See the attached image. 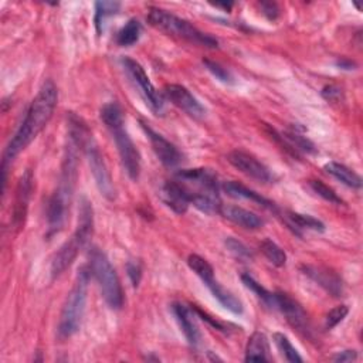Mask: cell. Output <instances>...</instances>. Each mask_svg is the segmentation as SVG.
I'll list each match as a JSON object with an SVG mask.
<instances>
[{
    "mask_svg": "<svg viewBox=\"0 0 363 363\" xmlns=\"http://www.w3.org/2000/svg\"><path fill=\"white\" fill-rule=\"evenodd\" d=\"M33 191V173L30 169L24 172V174L20 177L17 190H16V203H14V211H13V220L14 224L21 225L24 223L28 200Z\"/></svg>",
    "mask_w": 363,
    "mask_h": 363,
    "instance_id": "obj_19",
    "label": "cell"
},
{
    "mask_svg": "<svg viewBox=\"0 0 363 363\" xmlns=\"http://www.w3.org/2000/svg\"><path fill=\"white\" fill-rule=\"evenodd\" d=\"M274 342L277 345V347L279 349V352L282 353V356L285 357V360L291 362V363H298L302 362L303 359L301 357V354L298 353V350L292 346L291 340L286 337V335L277 332L274 333Z\"/></svg>",
    "mask_w": 363,
    "mask_h": 363,
    "instance_id": "obj_29",
    "label": "cell"
},
{
    "mask_svg": "<svg viewBox=\"0 0 363 363\" xmlns=\"http://www.w3.org/2000/svg\"><path fill=\"white\" fill-rule=\"evenodd\" d=\"M94 234V211L86 199H82L78 213V224L68 241H65L51 259V277H60L77 258L79 251L88 244Z\"/></svg>",
    "mask_w": 363,
    "mask_h": 363,
    "instance_id": "obj_6",
    "label": "cell"
},
{
    "mask_svg": "<svg viewBox=\"0 0 363 363\" xmlns=\"http://www.w3.org/2000/svg\"><path fill=\"white\" fill-rule=\"evenodd\" d=\"M126 272H128V277L132 282V285L136 288L142 279V265L139 261H135V259H129L128 264H126Z\"/></svg>",
    "mask_w": 363,
    "mask_h": 363,
    "instance_id": "obj_35",
    "label": "cell"
},
{
    "mask_svg": "<svg viewBox=\"0 0 363 363\" xmlns=\"http://www.w3.org/2000/svg\"><path fill=\"white\" fill-rule=\"evenodd\" d=\"M336 65H337L339 68H342V69H353V68L356 67V64H354L353 61L347 60V58H340V60H337V61H336Z\"/></svg>",
    "mask_w": 363,
    "mask_h": 363,
    "instance_id": "obj_39",
    "label": "cell"
},
{
    "mask_svg": "<svg viewBox=\"0 0 363 363\" xmlns=\"http://www.w3.org/2000/svg\"><path fill=\"white\" fill-rule=\"evenodd\" d=\"M218 214H221L228 221L245 228V230H258L262 227L264 221L259 216L255 213L240 207V206H231V204H221Z\"/></svg>",
    "mask_w": 363,
    "mask_h": 363,
    "instance_id": "obj_18",
    "label": "cell"
},
{
    "mask_svg": "<svg viewBox=\"0 0 363 363\" xmlns=\"http://www.w3.org/2000/svg\"><path fill=\"white\" fill-rule=\"evenodd\" d=\"M241 281L265 306L275 309V294L274 292H269L267 288H264L258 281H255L248 274H242Z\"/></svg>",
    "mask_w": 363,
    "mask_h": 363,
    "instance_id": "obj_25",
    "label": "cell"
},
{
    "mask_svg": "<svg viewBox=\"0 0 363 363\" xmlns=\"http://www.w3.org/2000/svg\"><path fill=\"white\" fill-rule=\"evenodd\" d=\"M357 357L356 350H342L333 356V362L345 363V362H353Z\"/></svg>",
    "mask_w": 363,
    "mask_h": 363,
    "instance_id": "obj_38",
    "label": "cell"
},
{
    "mask_svg": "<svg viewBox=\"0 0 363 363\" xmlns=\"http://www.w3.org/2000/svg\"><path fill=\"white\" fill-rule=\"evenodd\" d=\"M203 64L204 67L221 82L224 84H233L234 82V77L233 74L230 72V69H227L224 65H221L220 62L217 61H211V60H203Z\"/></svg>",
    "mask_w": 363,
    "mask_h": 363,
    "instance_id": "obj_32",
    "label": "cell"
},
{
    "mask_svg": "<svg viewBox=\"0 0 363 363\" xmlns=\"http://www.w3.org/2000/svg\"><path fill=\"white\" fill-rule=\"evenodd\" d=\"M225 247L228 248L230 252H233L240 259H251L252 258V252L250 251V248L244 242H241L233 237H228L225 240Z\"/></svg>",
    "mask_w": 363,
    "mask_h": 363,
    "instance_id": "obj_34",
    "label": "cell"
},
{
    "mask_svg": "<svg viewBox=\"0 0 363 363\" xmlns=\"http://www.w3.org/2000/svg\"><path fill=\"white\" fill-rule=\"evenodd\" d=\"M147 21L152 27H155L156 30H159L167 35L184 40V41H189L191 44L201 45L206 48H217L218 47L217 38H214L213 35H210L207 33H203L196 26H193L190 21L180 18L167 10H163L159 7H152L147 14Z\"/></svg>",
    "mask_w": 363,
    "mask_h": 363,
    "instance_id": "obj_8",
    "label": "cell"
},
{
    "mask_svg": "<svg viewBox=\"0 0 363 363\" xmlns=\"http://www.w3.org/2000/svg\"><path fill=\"white\" fill-rule=\"evenodd\" d=\"M347 313H349V308L346 305H337V306L332 308L325 316V328L333 329L336 325H339L346 318Z\"/></svg>",
    "mask_w": 363,
    "mask_h": 363,
    "instance_id": "obj_33",
    "label": "cell"
},
{
    "mask_svg": "<svg viewBox=\"0 0 363 363\" xmlns=\"http://www.w3.org/2000/svg\"><path fill=\"white\" fill-rule=\"evenodd\" d=\"M142 129L146 133L155 155L164 166L174 167L182 162L183 156H182L180 150L172 142H169L164 136H162L160 133H157L156 130H153L150 126H147L143 122H142Z\"/></svg>",
    "mask_w": 363,
    "mask_h": 363,
    "instance_id": "obj_14",
    "label": "cell"
},
{
    "mask_svg": "<svg viewBox=\"0 0 363 363\" xmlns=\"http://www.w3.org/2000/svg\"><path fill=\"white\" fill-rule=\"evenodd\" d=\"M174 180L186 190L190 204L196 208L210 216L220 211V183L216 172L207 167L182 169Z\"/></svg>",
    "mask_w": 363,
    "mask_h": 363,
    "instance_id": "obj_3",
    "label": "cell"
},
{
    "mask_svg": "<svg viewBox=\"0 0 363 363\" xmlns=\"http://www.w3.org/2000/svg\"><path fill=\"white\" fill-rule=\"evenodd\" d=\"M122 65H123L126 74L129 75V78L138 86L140 95L143 96V99L146 101L149 108L153 112L160 113L163 109V99L159 95V92L156 91V88L153 86V84L150 82L145 68L138 61H135L133 58H129V57L122 58Z\"/></svg>",
    "mask_w": 363,
    "mask_h": 363,
    "instance_id": "obj_10",
    "label": "cell"
},
{
    "mask_svg": "<svg viewBox=\"0 0 363 363\" xmlns=\"http://www.w3.org/2000/svg\"><path fill=\"white\" fill-rule=\"evenodd\" d=\"M286 223L294 228V233H296L298 235H301L299 230H312V231H325V224L309 216V214H301V213H294V211H289L286 214Z\"/></svg>",
    "mask_w": 363,
    "mask_h": 363,
    "instance_id": "obj_24",
    "label": "cell"
},
{
    "mask_svg": "<svg viewBox=\"0 0 363 363\" xmlns=\"http://www.w3.org/2000/svg\"><path fill=\"white\" fill-rule=\"evenodd\" d=\"M89 277H91L89 267H81L77 274V279L71 291L68 292L60 313V320L57 326L60 339H67L72 336L81 326L82 316L85 312V305H86Z\"/></svg>",
    "mask_w": 363,
    "mask_h": 363,
    "instance_id": "obj_7",
    "label": "cell"
},
{
    "mask_svg": "<svg viewBox=\"0 0 363 363\" xmlns=\"http://www.w3.org/2000/svg\"><path fill=\"white\" fill-rule=\"evenodd\" d=\"M163 94L174 106L186 112L189 116L196 119L204 116L206 113L204 106L186 86L180 84H167L163 88Z\"/></svg>",
    "mask_w": 363,
    "mask_h": 363,
    "instance_id": "obj_12",
    "label": "cell"
},
{
    "mask_svg": "<svg viewBox=\"0 0 363 363\" xmlns=\"http://www.w3.org/2000/svg\"><path fill=\"white\" fill-rule=\"evenodd\" d=\"M140 33H142V26L139 23V20L130 18L118 31V34H116V44L121 45V47H129V45L135 44L139 40Z\"/></svg>",
    "mask_w": 363,
    "mask_h": 363,
    "instance_id": "obj_26",
    "label": "cell"
},
{
    "mask_svg": "<svg viewBox=\"0 0 363 363\" xmlns=\"http://www.w3.org/2000/svg\"><path fill=\"white\" fill-rule=\"evenodd\" d=\"M203 282H204V285L210 289L211 295H213L225 309H228L230 312H233V313H235V315L242 313V303H241V301H240L231 291H228V289L224 288L218 281H216V279H214V275L204 278Z\"/></svg>",
    "mask_w": 363,
    "mask_h": 363,
    "instance_id": "obj_20",
    "label": "cell"
},
{
    "mask_svg": "<svg viewBox=\"0 0 363 363\" xmlns=\"http://www.w3.org/2000/svg\"><path fill=\"white\" fill-rule=\"evenodd\" d=\"M187 265L189 268L200 278L204 279L207 277L214 275V269L210 265V262L207 259H204L203 257L197 255V254H190L187 258Z\"/></svg>",
    "mask_w": 363,
    "mask_h": 363,
    "instance_id": "obj_30",
    "label": "cell"
},
{
    "mask_svg": "<svg viewBox=\"0 0 363 363\" xmlns=\"http://www.w3.org/2000/svg\"><path fill=\"white\" fill-rule=\"evenodd\" d=\"M99 116L115 140L126 174L130 180H138L140 174V153L125 129L122 108L115 101L108 102L101 108Z\"/></svg>",
    "mask_w": 363,
    "mask_h": 363,
    "instance_id": "obj_5",
    "label": "cell"
},
{
    "mask_svg": "<svg viewBox=\"0 0 363 363\" xmlns=\"http://www.w3.org/2000/svg\"><path fill=\"white\" fill-rule=\"evenodd\" d=\"M89 271L95 278L101 295L111 309H121L123 305V291L121 279L112 267L111 261L99 248H92L89 252Z\"/></svg>",
    "mask_w": 363,
    "mask_h": 363,
    "instance_id": "obj_9",
    "label": "cell"
},
{
    "mask_svg": "<svg viewBox=\"0 0 363 363\" xmlns=\"http://www.w3.org/2000/svg\"><path fill=\"white\" fill-rule=\"evenodd\" d=\"M121 9V3L119 1H96L95 3V27L98 34L102 33L104 30V23L108 17L116 14Z\"/></svg>",
    "mask_w": 363,
    "mask_h": 363,
    "instance_id": "obj_27",
    "label": "cell"
},
{
    "mask_svg": "<svg viewBox=\"0 0 363 363\" xmlns=\"http://www.w3.org/2000/svg\"><path fill=\"white\" fill-rule=\"evenodd\" d=\"M269 340L265 333L254 332L245 347V362H271Z\"/></svg>",
    "mask_w": 363,
    "mask_h": 363,
    "instance_id": "obj_22",
    "label": "cell"
},
{
    "mask_svg": "<svg viewBox=\"0 0 363 363\" xmlns=\"http://www.w3.org/2000/svg\"><path fill=\"white\" fill-rule=\"evenodd\" d=\"M275 294V309L281 311V313L285 316L286 322L296 329L299 333L309 336L311 335V325L308 315L302 305L289 296L285 292H274Z\"/></svg>",
    "mask_w": 363,
    "mask_h": 363,
    "instance_id": "obj_11",
    "label": "cell"
},
{
    "mask_svg": "<svg viewBox=\"0 0 363 363\" xmlns=\"http://www.w3.org/2000/svg\"><path fill=\"white\" fill-rule=\"evenodd\" d=\"M258 6H259V9H261V13H262L268 20H272V21H274V20H277V18L279 17V14H281L278 4L274 3V1H261Z\"/></svg>",
    "mask_w": 363,
    "mask_h": 363,
    "instance_id": "obj_36",
    "label": "cell"
},
{
    "mask_svg": "<svg viewBox=\"0 0 363 363\" xmlns=\"http://www.w3.org/2000/svg\"><path fill=\"white\" fill-rule=\"evenodd\" d=\"M340 95H342V89L337 88V86H335V85H328V86H325V88L322 89V96H323L326 101H330V102L339 99Z\"/></svg>",
    "mask_w": 363,
    "mask_h": 363,
    "instance_id": "obj_37",
    "label": "cell"
},
{
    "mask_svg": "<svg viewBox=\"0 0 363 363\" xmlns=\"http://www.w3.org/2000/svg\"><path fill=\"white\" fill-rule=\"evenodd\" d=\"M302 271L328 294L333 296H340L343 294L342 278L332 268L323 265H303Z\"/></svg>",
    "mask_w": 363,
    "mask_h": 363,
    "instance_id": "obj_15",
    "label": "cell"
},
{
    "mask_svg": "<svg viewBox=\"0 0 363 363\" xmlns=\"http://www.w3.org/2000/svg\"><path fill=\"white\" fill-rule=\"evenodd\" d=\"M214 7H223L224 10H230L233 7V3H213Z\"/></svg>",
    "mask_w": 363,
    "mask_h": 363,
    "instance_id": "obj_40",
    "label": "cell"
},
{
    "mask_svg": "<svg viewBox=\"0 0 363 363\" xmlns=\"http://www.w3.org/2000/svg\"><path fill=\"white\" fill-rule=\"evenodd\" d=\"M57 101L58 89L51 79H47L38 89L35 98L31 101L23 122L10 139L4 150L3 164H7V162L13 160L47 126L55 111Z\"/></svg>",
    "mask_w": 363,
    "mask_h": 363,
    "instance_id": "obj_1",
    "label": "cell"
},
{
    "mask_svg": "<svg viewBox=\"0 0 363 363\" xmlns=\"http://www.w3.org/2000/svg\"><path fill=\"white\" fill-rule=\"evenodd\" d=\"M160 199L176 214H184L190 206V200L186 190L174 179L167 180L162 184Z\"/></svg>",
    "mask_w": 363,
    "mask_h": 363,
    "instance_id": "obj_17",
    "label": "cell"
},
{
    "mask_svg": "<svg viewBox=\"0 0 363 363\" xmlns=\"http://www.w3.org/2000/svg\"><path fill=\"white\" fill-rule=\"evenodd\" d=\"M67 119H68L69 142L74 143L77 149H81L84 152L99 193L105 199L113 200L116 196V190H115L111 173L108 170V166L104 160V156L98 147L96 140L94 139V135L89 126L85 123V121L81 116L75 115L74 112H69Z\"/></svg>",
    "mask_w": 363,
    "mask_h": 363,
    "instance_id": "obj_2",
    "label": "cell"
},
{
    "mask_svg": "<svg viewBox=\"0 0 363 363\" xmlns=\"http://www.w3.org/2000/svg\"><path fill=\"white\" fill-rule=\"evenodd\" d=\"M262 254L265 255V258L275 267H284L286 264V254L285 251L272 240L265 238L261 245H259Z\"/></svg>",
    "mask_w": 363,
    "mask_h": 363,
    "instance_id": "obj_28",
    "label": "cell"
},
{
    "mask_svg": "<svg viewBox=\"0 0 363 363\" xmlns=\"http://www.w3.org/2000/svg\"><path fill=\"white\" fill-rule=\"evenodd\" d=\"M227 160L230 162L231 166H234L237 170H240L251 179H255L262 183H268L272 180V173L269 172V169L247 152L233 150L228 153Z\"/></svg>",
    "mask_w": 363,
    "mask_h": 363,
    "instance_id": "obj_13",
    "label": "cell"
},
{
    "mask_svg": "<svg viewBox=\"0 0 363 363\" xmlns=\"http://www.w3.org/2000/svg\"><path fill=\"white\" fill-rule=\"evenodd\" d=\"M172 312L179 323L180 330L183 332L186 340L189 342V345L193 347H197L200 343V330L196 323L194 309L189 308L187 305H184L182 302H174L172 305Z\"/></svg>",
    "mask_w": 363,
    "mask_h": 363,
    "instance_id": "obj_16",
    "label": "cell"
},
{
    "mask_svg": "<svg viewBox=\"0 0 363 363\" xmlns=\"http://www.w3.org/2000/svg\"><path fill=\"white\" fill-rule=\"evenodd\" d=\"M75 146L69 142V147L65 152V157L62 162L60 183L52 196L48 200L47 206V224H48V235L57 234L62 230L67 216L69 211V204L75 187L77 180V153Z\"/></svg>",
    "mask_w": 363,
    "mask_h": 363,
    "instance_id": "obj_4",
    "label": "cell"
},
{
    "mask_svg": "<svg viewBox=\"0 0 363 363\" xmlns=\"http://www.w3.org/2000/svg\"><path fill=\"white\" fill-rule=\"evenodd\" d=\"M223 190L227 193V196L233 197V199H244V200H250L264 208H269V210H274L275 206L271 200L265 199L264 196H261L259 193H257L255 190L252 189H248L247 186L235 182V180H230V182H225L223 184Z\"/></svg>",
    "mask_w": 363,
    "mask_h": 363,
    "instance_id": "obj_21",
    "label": "cell"
},
{
    "mask_svg": "<svg viewBox=\"0 0 363 363\" xmlns=\"http://www.w3.org/2000/svg\"><path fill=\"white\" fill-rule=\"evenodd\" d=\"M309 186L323 200H326L329 203H333V204H343V200L337 196V193L332 187L325 184L323 182H320V180H311Z\"/></svg>",
    "mask_w": 363,
    "mask_h": 363,
    "instance_id": "obj_31",
    "label": "cell"
},
{
    "mask_svg": "<svg viewBox=\"0 0 363 363\" xmlns=\"http://www.w3.org/2000/svg\"><path fill=\"white\" fill-rule=\"evenodd\" d=\"M323 170L328 174H330L332 177H335L336 180H339L340 183H343L345 186H347V187H352V189H360L362 187V177L354 170H352L350 167H347L342 163L328 162L323 166Z\"/></svg>",
    "mask_w": 363,
    "mask_h": 363,
    "instance_id": "obj_23",
    "label": "cell"
}]
</instances>
